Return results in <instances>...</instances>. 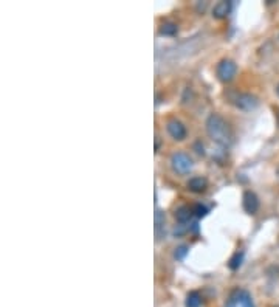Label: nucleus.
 Instances as JSON below:
<instances>
[{
	"label": "nucleus",
	"mask_w": 279,
	"mask_h": 307,
	"mask_svg": "<svg viewBox=\"0 0 279 307\" xmlns=\"http://www.w3.org/2000/svg\"><path fill=\"white\" fill-rule=\"evenodd\" d=\"M207 132L210 138L220 144V146L227 148L230 146V143L233 140V132L230 124L227 123L225 118H222L219 114H211L207 120Z\"/></svg>",
	"instance_id": "nucleus-1"
},
{
	"label": "nucleus",
	"mask_w": 279,
	"mask_h": 307,
	"mask_svg": "<svg viewBox=\"0 0 279 307\" xmlns=\"http://www.w3.org/2000/svg\"><path fill=\"white\" fill-rule=\"evenodd\" d=\"M171 165L172 169L178 174H188L193 169V160L190 155H186L184 152H175L171 157Z\"/></svg>",
	"instance_id": "nucleus-2"
},
{
	"label": "nucleus",
	"mask_w": 279,
	"mask_h": 307,
	"mask_svg": "<svg viewBox=\"0 0 279 307\" xmlns=\"http://www.w3.org/2000/svg\"><path fill=\"white\" fill-rule=\"evenodd\" d=\"M237 73V65L231 59H222L217 65V76L222 82H230Z\"/></svg>",
	"instance_id": "nucleus-3"
},
{
	"label": "nucleus",
	"mask_w": 279,
	"mask_h": 307,
	"mask_svg": "<svg viewBox=\"0 0 279 307\" xmlns=\"http://www.w3.org/2000/svg\"><path fill=\"white\" fill-rule=\"evenodd\" d=\"M234 104H236V107H239L240 111L250 112V111H254L259 106V99H257V96H254L251 93H239L234 98Z\"/></svg>",
	"instance_id": "nucleus-4"
},
{
	"label": "nucleus",
	"mask_w": 279,
	"mask_h": 307,
	"mask_svg": "<svg viewBox=\"0 0 279 307\" xmlns=\"http://www.w3.org/2000/svg\"><path fill=\"white\" fill-rule=\"evenodd\" d=\"M166 129H167V134H169L174 140L177 141H181L186 138V128L184 124L178 120H169L166 124Z\"/></svg>",
	"instance_id": "nucleus-5"
},
{
	"label": "nucleus",
	"mask_w": 279,
	"mask_h": 307,
	"mask_svg": "<svg viewBox=\"0 0 279 307\" xmlns=\"http://www.w3.org/2000/svg\"><path fill=\"white\" fill-rule=\"evenodd\" d=\"M242 205L248 214H256V211L259 210V198L253 191H245L244 197H242Z\"/></svg>",
	"instance_id": "nucleus-6"
},
{
	"label": "nucleus",
	"mask_w": 279,
	"mask_h": 307,
	"mask_svg": "<svg viewBox=\"0 0 279 307\" xmlns=\"http://www.w3.org/2000/svg\"><path fill=\"white\" fill-rule=\"evenodd\" d=\"M231 10H233V2H230V0H222V2L214 5L213 16L216 19H225V17L231 13Z\"/></svg>",
	"instance_id": "nucleus-7"
},
{
	"label": "nucleus",
	"mask_w": 279,
	"mask_h": 307,
	"mask_svg": "<svg viewBox=\"0 0 279 307\" xmlns=\"http://www.w3.org/2000/svg\"><path fill=\"white\" fill-rule=\"evenodd\" d=\"M188 188L193 192H203L205 189L208 188V180L205 177H193V178H190V182H188Z\"/></svg>",
	"instance_id": "nucleus-8"
},
{
	"label": "nucleus",
	"mask_w": 279,
	"mask_h": 307,
	"mask_svg": "<svg viewBox=\"0 0 279 307\" xmlns=\"http://www.w3.org/2000/svg\"><path fill=\"white\" fill-rule=\"evenodd\" d=\"M193 216H194L193 208L186 207V205H183V207L177 208V211H175V219H177L180 224H186V222H190Z\"/></svg>",
	"instance_id": "nucleus-9"
},
{
	"label": "nucleus",
	"mask_w": 279,
	"mask_h": 307,
	"mask_svg": "<svg viewBox=\"0 0 279 307\" xmlns=\"http://www.w3.org/2000/svg\"><path fill=\"white\" fill-rule=\"evenodd\" d=\"M244 256H245V253H244V251H236V253H234V256L230 259L228 267H230L231 270H237V268L242 265V262H244Z\"/></svg>",
	"instance_id": "nucleus-10"
},
{
	"label": "nucleus",
	"mask_w": 279,
	"mask_h": 307,
	"mask_svg": "<svg viewBox=\"0 0 279 307\" xmlns=\"http://www.w3.org/2000/svg\"><path fill=\"white\" fill-rule=\"evenodd\" d=\"M202 304V296L199 292H191L186 296V307H200Z\"/></svg>",
	"instance_id": "nucleus-11"
},
{
	"label": "nucleus",
	"mask_w": 279,
	"mask_h": 307,
	"mask_svg": "<svg viewBox=\"0 0 279 307\" xmlns=\"http://www.w3.org/2000/svg\"><path fill=\"white\" fill-rule=\"evenodd\" d=\"M177 31H178V27L174 22H164L160 28V34L163 36H174Z\"/></svg>",
	"instance_id": "nucleus-12"
},
{
	"label": "nucleus",
	"mask_w": 279,
	"mask_h": 307,
	"mask_svg": "<svg viewBox=\"0 0 279 307\" xmlns=\"http://www.w3.org/2000/svg\"><path fill=\"white\" fill-rule=\"evenodd\" d=\"M239 305L240 307H254L251 295L245 290H239Z\"/></svg>",
	"instance_id": "nucleus-13"
},
{
	"label": "nucleus",
	"mask_w": 279,
	"mask_h": 307,
	"mask_svg": "<svg viewBox=\"0 0 279 307\" xmlns=\"http://www.w3.org/2000/svg\"><path fill=\"white\" fill-rule=\"evenodd\" d=\"M193 213H194L196 218L202 219V218H205V216L208 214V208L205 207V205H202V203H196V205L193 207Z\"/></svg>",
	"instance_id": "nucleus-14"
},
{
	"label": "nucleus",
	"mask_w": 279,
	"mask_h": 307,
	"mask_svg": "<svg viewBox=\"0 0 279 307\" xmlns=\"http://www.w3.org/2000/svg\"><path fill=\"white\" fill-rule=\"evenodd\" d=\"M188 251H190L188 245H180V247L175 248V251H174V258H175V259H184V256L188 255Z\"/></svg>",
	"instance_id": "nucleus-15"
},
{
	"label": "nucleus",
	"mask_w": 279,
	"mask_h": 307,
	"mask_svg": "<svg viewBox=\"0 0 279 307\" xmlns=\"http://www.w3.org/2000/svg\"><path fill=\"white\" fill-rule=\"evenodd\" d=\"M163 225H164V213L157 210L155 211V231H157V234H158V231H160V228Z\"/></svg>",
	"instance_id": "nucleus-16"
},
{
	"label": "nucleus",
	"mask_w": 279,
	"mask_h": 307,
	"mask_svg": "<svg viewBox=\"0 0 279 307\" xmlns=\"http://www.w3.org/2000/svg\"><path fill=\"white\" fill-rule=\"evenodd\" d=\"M237 305H239V290H234V292L230 295V298H228L225 307H237Z\"/></svg>",
	"instance_id": "nucleus-17"
},
{
	"label": "nucleus",
	"mask_w": 279,
	"mask_h": 307,
	"mask_svg": "<svg viewBox=\"0 0 279 307\" xmlns=\"http://www.w3.org/2000/svg\"><path fill=\"white\" fill-rule=\"evenodd\" d=\"M158 149H160V138L157 137L155 138V151H158Z\"/></svg>",
	"instance_id": "nucleus-18"
},
{
	"label": "nucleus",
	"mask_w": 279,
	"mask_h": 307,
	"mask_svg": "<svg viewBox=\"0 0 279 307\" xmlns=\"http://www.w3.org/2000/svg\"><path fill=\"white\" fill-rule=\"evenodd\" d=\"M276 93H277V96H279V85H277V88H276Z\"/></svg>",
	"instance_id": "nucleus-19"
}]
</instances>
